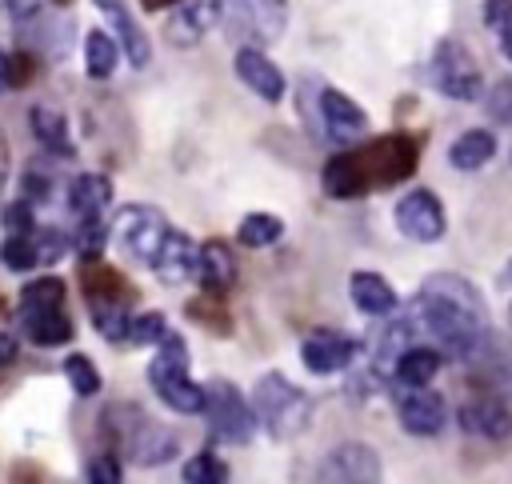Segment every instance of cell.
<instances>
[{
    "label": "cell",
    "mask_w": 512,
    "mask_h": 484,
    "mask_svg": "<svg viewBox=\"0 0 512 484\" xmlns=\"http://www.w3.org/2000/svg\"><path fill=\"white\" fill-rule=\"evenodd\" d=\"M412 320L456 364H468V356L480 348V340L488 332L484 296L476 292L472 280H464L456 272L424 276V284L412 300Z\"/></svg>",
    "instance_id": "6da1fadb"
},
{
    "label": "cell",
    "mask_w": 512,
    "mask_h": 484,
    "mask_svg": "<svg viewBox=\"0 0 512 484\" xmlns=\"http://www.w3.org/2000/svg\"><path fill=\"white\" fill-rule=\"evenodd\" d=\"M416 164H420L416 136L388 132V136H380L364 148L328 156V164L320 172V184L332 200H356V196H368L376 188H392V184L408 180L416 172Z\"/></svg>",
    "instance_id": "7a4b0ae2"
},
{
    "label": "cell",
    "mask_w": 512,
    "mask_h": 484,
    "mask_svg": "<svg viewBox=\"0 0 512 484\" xmlns=\"http://www.w3.org/2000/svg\"><path fill=\"white\" fill-rule=\"evenodd\" d=\"M248 400H252V412H256L260 428H264L272 440H292V436H300V432L308 428V420H312V396H308L300 384H292L288 376H280V372L256 376Z\"/></svg>",
    "instance_id": "3957f363"
},
{
    "label": "cell",
    "mask_w": 512,
    "mask_h": 484,
    "mask_svg": "<svg viewBox=\"0 0 512 484\" xmlns=\"http://www.w3.org/2000/svg\"><path fill=\"white\" fill-rule=\"evenodd\" d=\"M148 384L164 400V408H172L180 416H204V384L192 380V360H188L184 336L168 332L156 344V356L148 364Z\"/></svg>",
    "instance_id": "277c9868"
},
{
    "label": "cell",
    "mask_w": 512,
    "mask_h": 484,
    "mask_svg": "<svg viewBox=\"0 0 512 484\" xmlns=\"http://www.w3.org/2000/svg\"><path fill=\"white\" fill-rule=\"evenodd\" d=\"M104 432H112V440H120L128 448V460L140 468L168 464L180 452V436L168 424L144 416L140 404H112L104 412Z\"/></svg>",
    "instance_id": "5b68a950"
},
{
    "label": "cell",
    "mask_w": 512,
    "mask_h": 484,
    "mask_svg": "<svg viewBox=\"0 0 512 484\" xmlns=\"http://www.w3.org/2000/svg\"><path fill=\"white\" fill-rule=\"evenodd\" d=\"M428 76H432V88L448 100H460V104H472V100H484V72L476 64V56L444 36L436 48H432V60H428Z\"/></svg>",
    "instance_id": "8992f818"
},
{
    "label": "cell",
    "mask_w": 512,
    "mask_h": 484,
    "mask_svg": "<svg viewBox=\"0 0 512 484\" xmlns=\"http://www.w3.org/2000/svg\"><path fill=\"white\" fill-rule=\"evenodd\" d=\"M164 236H168V220L156 204H128L112 220V240H116L120 256L136 268H152Z\"/></svg>",
    "instance_id": "52a82bcc"
},
{
    "label": "cell",
    "mask_w": 512,
    "mask_h": 484,
    "mask_svg": "<svg viewBox=\"0 0 512 484\" xmlns=\"http://www.w3.org/2000/svg\"><path fill=\"white\" fill-rule=\"evenodd\" d=\"M204 420H208V436L224 444H248L260 424L252 412V400H244V392L232 380L204 384Z\"/></svg>",
    "instance_id": "ba28073f"
},
{
    "label": "cell",
    "mask_w": 512,
    "mask_h": 484,
    "mask_svg": "<svg viewBox=\"0 0 512 484\" xmlns=\"http://www.w3.org/2000/svg\"><path fill=\"white\" fill-rule=\"evenodd\" d=\"M392 220H396L400 236H408V240H416V244H436V240L448 232V212H444L440 196L428 192V188L404 192V196L396 200V208H392Z\"/></svg>",
    "instance_id": "9c48e42d"
},
{
    "label": "cell",
    "mask_w": 512,
    "mask_h": 484,
    "mask_svg": "<svg viewBox=\"0 0 512 484\" xmlns=\"http://www.w3.org/2000/svg\"><path fill=\"white\" fill-rule=\"evenodd\" d=\"M384 476V464H380V452L360 444V440H348V444H336L320 464H316V480L324 484H376Z\"/></svg>",
    "instance_id": "30bf717a"
},
{
    "label": "cell",
    "mask_w": 512,
    "mask_h": 484,
    "mask_svg": "<svg viewBox=\"0 0 512 484\" xmlns=\"http://www.w3.org/2000/svg\"><path fill=\"white\" fill-rule=\"evenodd\" d=\"M472 372V380L492 392V396H512V336H500V332H484L480 348L468 356L464 364Z\"/></svg>",
    "instance_id": "8fae6325"
},
{
    "label": "cell",
    "mask_w": 512,
    "mask_h": 484,
    "mask_svg": "<svg viewBox=\"0 0 512 484\" xmlns=\"http://www.w3.org/2000/svg\"><path fill=\"white\" fill-rule=\"evenodd\" d=\"M360 344L344 332H332V328H316L304 336L300 344V364L312 372V376H332V372H344L352 360H356Z\"/></svg>",
    "instance_id": "7c38bea8"
},
{
    "label": "cell",
    "mask_w": 512,
    "mask_h": 484,
    "mask_svg": "<svg viewBox=\"0 0 512 484\" xmlns=\"http://www.w3.org/2000/svg\"><path fill=\"white\" fill-rule=\"evenodd\" d=\"M220 16H224V0H176L172 12H168L164 36L176 48H192L216 28Z\"/></svg>",
    "instance_id": "4fadbf2b"
},
{
    "label": "cell",
    "mask_w": 512,
    "mask_h": 484,
    "mask_svg": "<svg viewBox=\"0 0 512 484\" xmlns=\"http://www.w3.org/2000/svg\"><path fill=\"white\" fill-rule=\"evenodd\" d=\"M396 420H400V428L408 436H440V428L448 420V404L428 384L424 388H408V396H400V404H396Z\"/></svg>",
    "instance_id": "5bb4252c"
},
{
    "label": "cell",
    "mask_w": 512,
    "mask_h": 484,
    "mask_svg": "<svg viewBox=\"0 0 512 484\" xmlns=\"http://www.w3.org/2000/svg\"><path fill=\"white\" fill-rule=\"evenodd\" d=\"M320 124L336 144H352L368 132V112L340 88H320Z\"/></svg>",
    "instance_id": "9a60e30c"
},
{
    "label": "cell",
    "mask_w": 512,
    "mask_h": 484,
    "mask_svg": "<svg viewBox=\"0 0 512 484\" xmlns=\"http://www.w3.org/2000/svg\"><path fill=\"white\" fill-rule=\"evenodd\" d=\"M236 76H240V84L244 88H252L264 104H280L284 100V92H288V80H284V72L272 64V56H264L256 44H248V48H240L236 52Z\"/></svg>",
    "instance_id": "2e32d148"
},
{
    "label": "cell",
    "mask_w": 512,
    "mask_h": 484,
    "mask_svg": "<svg viewBox=\"0 0 512 484\" xmlns=\"http://www.w3.org/2000/svg\"><path fill=\"white\" fill-rule=\"evenodd\" d=\"M92 8L112 24V36L120 40L128 64H132V68H148V60H152V40H148V32L136 24V16L128 12V4H124V0H92Z\"/></svg>",
    "instance_id": "e0dca14e"
},
{
    "label": "cell",
    "mask_w": 512,
    "mask_h": 484,
    "mask_svg": "<svg viewBox=\"0 0 512 484\" xmlns=\"http://www.w3.org/2000/svg\"><path fill=\"white\" fill-rule=\"evenodd\" d=\"M196 268H200V248L192 244V236L180 232V228H168V236H164V244H160V252H156L148 272L160 284H184V280H192Z\"/></svg>",
    "instance_id": "ac0fdd59"
},
{
    "label": "cell",
    "mask_w": 512,
    "mask_h": 484,
    "mask_svg": "<svg viewBox=\"0 0 512 484\" xmlns=\"http://www.w3.org/2000/svg\"><path fill=\"white\" fill-rule=\"evenodd\" d=\"M460 428L468 436H480V440H504L512 436V412L488 392V396H476V400H464L460 412H456Z\"/></svg>",
    "instance_id": "d6986e66"
},
{
    "label": "cell",
    "mask_w": 512,
    "mask_h": 484,
    "mask_svg": "<svg viewBox=\"0 0 512 484\" xmlns=\"http://www.w3.org/2000/svg\"><path fill=\"white\" fill-rule=\"evenodd\" d=\"M64 204H68V212H72L76 220L104 216V208L112 204V184H108V176H100V172H80V176H72L68 188H64Z\"/></svg>",
    "instance_id": "ffe728a7"
},
{
    "label": "cell",
    "mask_w": 512,
    "mask_h": 484,
    "mask_svg": "<svg viewBox=\"0 0 512 484\" xmlns=\"http://www.w3.org/2000/svg\"><path fill=\"white\" fill-rule=\"evenodd\" d=\"M348 296H352V304H356V312H364V316H392L396 312V288L380 276V272H368V268H360V272H352L348 276Z\"/></svg>",
    "instance_id": "44dd1931"
},
{
    "label": "cell",
    "mask_w": 512,
    "mask_h": 484,
    "mask_svg": "<svg viewBox=\"0 0 512 484\" xmlns=\"http://www.w3.org/2000/svg\"><path fill=\"white\" fill-rule=\"evenodd\" d=\"M28 128L36 136V144L52 156H76V144H72V132H68V116L48 108V104H32L28 108Z\"/></svg>",
    "instance_id": "7402d4cb"
},
{
    "label": "cell",
    "mask_w": 512,
    "mask_h": 484,
    "mask_svg": "<svg viewBox=\"0 0 512 484\" xmlns=\"http://www.w3.org/2000/svg\"><path fill=\"white\" fill-rule=\"evenodd\" d=\"M196 276H200V284L212 296L228 292L232 280H236V256H232V248L224 240H204L200 244V268H196Z\"/></svg>",
    "instance_id": "603a6c76"
},
{
    "label": "cell",
    "mask_w": 512,
    "mask_h": 484,
    "mask_svg": "<svg viewBox=\"0 0 512 484\" xmlns=\"http://www.w3.org/2000/svg\"><path fill=\"white\" fill-rule=\"evenodd\" d=\"M496 156V136L488 128H464L452 144H448V164L456 172H476Z\"/></svg>",
    "instance_id": "cb8c5ba5"
},
{
    "label": "cell",
    "mask_w": 512,
    "mask_h": 484,
    "mask_svg": "<svg viewBox=\"0 0 512 484\" xmlns=\"http://www.w3.org/2000/svg\"><path fill=\"white\" fill-rule=\"evenodd\" d=\"M20 320H24V332L36 348H60V344L72 340V320H68L64 304L60 308H40V312H20Z\"/></svg>",
    "instance_id": "d4e9b609"
},
{
    "label": "cell",
    "mask_w": 512,
    "mask_h": 484,
    "mask_svg": "<svg viewBox=\"0 0 512 484\" xmlns=\"http://www.w3.org/2000/svg\"><path fill=\"white\" fill-rule=\"evenodd\" d=\"M440 364H444V352H440V348L412 344V348H404V352H400V360H396L392 376H396L404 388H424V384H432V376L440 372Z\"/></svg>",
    "instance_id": "484cf974"
},
{
    "label": "cell",
    "mask_w": 512,
    "mask_h": 484,
    "mask_svg": "<svg viewBox=\"0 0 512 484\" xmlns=\"http://www.w3.org/2000/svg\"><path fill=\"white\" fill-rule=\"evenodd\" d=\"M120 52L124 48H120V40L112 32L92 28L84 36V72H88V80H108L116 72V64H120Z\"/></svg>",
    "instance_id": "4316f807"
},
{
    "label": "cell",
    "mask_w": 512,
    "mask_h": 484,
    "mask_svg": "<svg viewBox=\"0 0 512 484\" xmlns=\"http://www.w3.org/2000/svg\"><path fill=\"white\" fill-rule=\"evenodd\" d=\"M240 16L256 40H280L288 24V0H240Z\"/></svg>",
    "instance_id": "83f0119b"
},
{
    "label": "cell",
    "mask_w": 512,
    "mask_h": 484,
    "mask_svg": "<svg viewBox=\"0 0 512 484\" xmlns=\"http://www.w3.org/2000/svg\"><path fill=\"white\" fill-rule=\"evenodd\" d=\"M284 236V220L276 212H248L240 224H236V240L244 248H268Z\"/></svg>",
    "instance_id": "f1b7e54d"
},
{
    "label": "cell",
    "mask_w": 512,
    "mask_h": 484,
    "mask_svg": "<svg viewBox=\"0 0 512 484\" xmlns=\"http://www.w3.org/2000/svg\"><path fill=\"white\" fill-rule=\"evenodd\" d=\"M0 264L8 272H32L40 264V248H36L32 232H8L0 240Z\"/></svg>",
    "instance_id": "f546056e"
},
{
    "label": "cell",
    "mask_w": 512,
    "mask_h": 484,
    "mask_svg": "<svg viewBox=\"0 0 512 484\" xmlns=\"http://www.w3.org/2000/svg\"><path fill=\"white\" fill-rule=\"evenodd\" d=\"M64 280L60 276H40V280H28L20 288V312H40V308H60L64 304Z\"/></svg>",
    "instance_id": "4dcf8cb0"
},
{
    "label": "cell",
    "mask_w": 512,
    "mask_h": 484,
    "mask_svg": "<svg viewBox=\"0 0 512 484\" xmlns=\"http://www.w3.org/2000/svg\"><path fill=\"white\" fill-rule=\"evenodd\" d=\"M64 380H68V384H72V392H76V396H84V400H88V396H96V392H100V384H104V380H100V368H96L84 352H68V356H64Z\"/></svg>",
    "instance_id": "1f68e13d"
},
{
    "label": "cell",
    "mask_w": 512,
    "mask_h": 484,
    "mask_svg": "<svg viewBox=\"0 0 512 484\" xmlns=\"http://www.w3.org/2000/svg\"><path fill=\"white\" fill-rule=\"evenodd\" d=\"M108 236H112V224H108L104 216H92V220H80V228H76V236H72V248H76L84 260H100Z\"/></svg>",
    "instance_id": "d6a6232c"
},
{
    "label": "cell",
    "mask_w": 512,
    "mask_h": 484,
    "mask_svg": "<svg viewBox=\"0 0 512 484\" xmlns=\"http://www.w3.org/2000/svg\"><path fill=\"white\" fill-rule=\"evenodd\" d=\"M168 336V320H164V312H136L132 320H128V336H124V344H132V348H148V344H160Z\"/></svg>",
    "instance_id": "836d02e7"
},
{
    "label": "cell",
    "mask_w": 512,
    "mask_h": 484,
    "mask_svg": "<svg viewBox=\"0 0 512 484\" xmlns=\"http://www.w3.org/2000/svg\"><path fill=\"white\" fill-rule=\"evenodd\" d=\"M184 484H228V464L216 456V452H196L184 472H180Z\"/></svg>",
    "instance_id": "e575fe53"
},
{
    "label": "cell",
    "mask_w": 512,
    "mask_h": 484,
    "mask_svg": "<svg viewBox=\"0 0 512 484\" xmlns=\"http://www.w3.org/2000/svg\"><path fill=\"white\" fill-rule=\"evenodd\" d=\"M484 24L496 36L500 52L512 60V0H484Z\"/></svg>",
    "instance_id": "d590c367"
},
{
    "label": "cell",
    "mask_w": 512,
    "mask_h": 484,
    "mask_svg": "<svg viewBox=\"0 0 512 484\" xmlns=\"http://www.w3.org/2000/svg\"><path fill=\"white\" fill-rule=\"evenodd\" d=\"M28 76H32V56H24V52H4V48H0V92L24 88Z\"/></svg>",
    "instance_id": "8d00e7d4"
},
{
    "label": "cell",
    "mask_w": 512,
    "mask_h": 484,
    "mask_svg": "<svg viewBox=\"0 0 512 484\" xmlns=\"http://www.w3.org/2000/svg\"><path fill=\"white\" fill-rule=\"evenodd\" d=\"M484 108L496 124H508L512 128V76H500L488 92H484Z\"/></svg>",
    "instance_id": "74e56055"
},
{
    "label": "cell",
    "mask_w": 512,
    "mask_h": 484,
    "mask_svg": "<svg viewBox=\"0 0 512 484\" xmlns=\"http://www.w3.org/2000/svg\"><path fill=\"white\" fill-rule=\"evenodd\" d=\"M0 224L8 228V232H36V204L32 200H12V204H4L0 208Z\"/></svg>",
    "instance_id": "f35d334b"
},
{
    "label": "cell",
    "mask_w": 512,
    "mask_h": 484,
    "mask_svg": "<svg viewBox=\"0 0 512 484\" xmlns=\"http://www.w3.org/2000/svg\"><path fill=\"white\" fill-rule=\"evenodd\" d=\"M84 480H92V484H120V480H124V464H120V456H116V452H100V456H92L88 468H84Z\"/></svg>",
    "instance_id": "ab89813d"
},
{
    "label": "cell",
    "mask_w": 512,
    "mask_h": 484,
    "mask_svg": "<svg viewBox=\"0 0 512 484\" xmlns=\"http://www.w3.org/2000/svg\"><path fill=\"white\" fill-rule=\"evenodd\" d=\"M20 196H24V200H32V204H40V200L56 196V180H52L48 172H40L36 164H28V168H24V176H20Z\"/></svg>",
    "instance_id": "60d3db41"
},
{
    "label": "cell",
    "mask_w": 512,
    "mask_h": 484,
    "mask_svg": "<svg viewBox=\"0 0 512 484\" xmlns=\"http://www.w3.org/2000/svg\"><path fill=\"white\" fill-rule=\"evenodd\" d=\"M32 240H36V248H40V264H56V260L72 248V240H68L60 228H36Z\"/></svg>",
    "instance_id": "b9f144b4"
},
{
    "label": "cell",
    "mask_w": 512,
    "mask_h": 484,
    "mask_svg": "<svg viewBox=\"0 0 512 484\" xmlns=\"http://www.w3.org/2000/svg\"><path fill=\"white\" fill-rule=\"evenodd\" d=\"M0 4L8 8V16L28 20V16H36V12H40V4H44V0H0Z\"/></svg>",
    "instance_id": "7bdbcfd3"
},
{
    "label": "cell",
    "mask_w": 512,
    "mask_h": 484,
    "mask_svg": "<svg viewBox=\"0 0 512 484\" xmlns=\"http://www.w3.org/2000/svg\"><path fill=\"white\" fill-rule=\"evenodd\" d=\"M16 352H20V344H16L8 332H0V372H4V368L16 360Z\"/></svg>",
    "instance_id": "ee69618b"
},
{
    "label": "cell",
    "mask_w": 512,
    "mask_h": 484,
    "mask_svg": "<svg viewBox=\"0 0 512 484\" xmlns=\"http://www.w3.org/2000/svg\"><path fill=\"white\" fill-rule=\"evenodd\" d=\"M500 284H504V288H512V260L504 264V272H500Z\"/></svg>",
    "instance_id": "f6af8a7d"
},
{
    "label": "cell",
    "mask_w": 512,
    "mask_h": 484,
    "mask_svg": "<svg viewBox=\"0 0 512 484\" xmlns=\"http://www.w3.org/2000/svg\"><path fill=\"white\" fill-rule=\"evenodd\" d=\"M172 4H176V0H144V8H152V12H156V8H172Z\"/></svg>",
    "instance_id": "bcb514c9"
},
{
    "label": "cell",
    "mask_w": 512,
    "mask_h": 484,
    "mask_svg": "<svg viewBox=\"0 0 512 484\" xmlns=\"http://www.w3.org/2000/svg\"><path fill=\"white\" fill-rule=\"evenodd\" d=\"M48 4H68V0H48Z\"/></svg>",
    "instance_id": "7dc6e473"
},
{
    "label": "cell",
    "mask_w": 512,
    "mask_h": 484,
    "mask_svg": "<svg viewBox=\"0 0 512 484\" xmlns=\"http://www.w3.org/2000/svg\"><path fill=\"white\" fill-rule=\"evenodd\" d=\"M508 320H512V312H508Z\"/></svg>",
    "instance_id": "c3c4849f"
}]
</instances>
